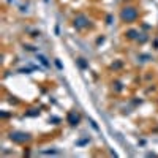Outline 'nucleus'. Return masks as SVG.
<instances>
[{
	"label": "nucleus",
	"mask_w": 158,
	"mask_h": 158,
	"mask_svg": "<svg viewBox=\"0 0 158 158\" xmlns=\"http://www.w3.org/2000/svg\"><path fill=\"white\" fill-rule=\"evenodd\" d=\"M136 10H134V8H125V10L122 11V17H123V19L125 21H133L134 19V17H136Z\"/></svg>",
	"instance_id": "f257e3e1"
}]
</instances>
